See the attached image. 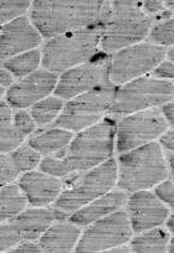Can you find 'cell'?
Here are the masks:
<instances>
[{
  "mask_svg": "<svg viewBox=\"0 0 174 253\" xmlns=\"http://www.w3.org/2000/svg\"><path fill=\"white\" fill-rule=\"evenodd\" d=\"M115 133L116 123L107 118L73 135L70 144L58 155L68 174L86 171L109 160L114 153Z\"/></svg>",
  "mask_w": 174,
  "mask_h": 253,
  "instance_id": "obj_3",
  "label": "cell"
},
{
  "mask_svg": "<svg viewBox=\"0 0 174 253\" xmlns=\"http://www.w3.org/2000/svg\"><path fill=\"white\" fill-rule=\"evenodd\" d=\"M174 134L173 130H166L163 134L161 135V142L158 143L161 145V149L164 150L166 153V157L164 158H169L173 157V149H174Z\"/></svg>",
  "mask_w": 174,
  "mask_h": 253,
  "instance_id": "obj_35",
  "label": "cell"
},
{
  "mask_svg": "<svg viewBox=\"0 0 174 253\" xmlns=\"http://www.w3.org/2000/svg\"><path fill=\"white\" fill-rule=\"evenodd\" d=\"M168 241V233L158 226L141 232V235L134 237L131 242V250L137 253L167 252Z\"/></svg>",
  "mask_w": 174,
  "mask_h": 253,
  "instance_id": "obj_23",
  "label": "cell"
},
{
  "mask_svg": "<svg viewBox=\"0 0 174 253\" xmlns=\"http://www.w3.org/2000/svg\"><path fill=\"white\" fill-rule=\"evenodd\" d=\"M13 122L14 126H16V129L24 137H28V135H30L35 130V122H34L33 117L30 116V113H28L26 111H23V109H20L15 114H13Z\"/></svg>",
  "mask_w": 174,
  "mask_h": 253,
  "instance_id": "obj_31",
  "label": "cell"
},
{
  "mask_svg": "<svg viewBox=\"0 0 174 253\" xmlns=\"http://www.w3.org/2000/svg\"><path fill=\"white\" fill-rule=\"evenodd\" d=\"M142 6V10L146 15L148 14H157V13H161L162 10H164V5H163V1H144V3L141 4Z\"/></svg>",
  "mask_w": 174,
  "mask_h": 253,
  "instance_id": "obj_37",
  "label": "cell"
},
{
  "mask_svg": "<svg viewBox=\"0 0 174 253\" xmlns=\"http://www.w3.org/2000/svg\"><path fill=\"white\" fill-rule=\"evenodd\" d=\"M101 39L99 23L89 28L49 39L41 55L46 71L65 72L81 63L87 62L96 52Z\"/></svg>",
  "mask_w": 174,
  "mask_h": 253,
  "instance_id": "obj_5",
  "label": "cell"
},
{
  "mask_svg": "<svg viewBox=\"0 0 174 253\" xmlns=\"http://www.w3.org/2000/svg\"><path fill=\"white\" fill-rule=\"evenodd\" d=\"M41 61V53L39 50L26 51V52L8 58L3 62V66L13 76L25 77L36 71Z\"/></svg>",
  "mask_w": 174,
  "mask_h": 253,
  "instance_id": "obj_24",
  "label": "cell"
},
{
  "mask_svg": "<svg viewBox=\"0 0 174 253\" xmlns=\"http://www.w3.org/2000/svg\"><path fill=\"white\" fill-rule=\"evenodd\" d=\"M72 138V132L54 126L31 137V139L29 140V145L41 155L60 154L70 144Z\"/></svg>",
  "mask_w": 174,
  "mask_h": 253,
  "instance_id": "obj_20",
  "label": "cell"
},
{
  "mask_svg": "<svg viewBox=\"0 0 174 253\" xmlns=\"http://www.w3.org/2000/svg\"><path fill=\"white\" fill-rule=\"evenodd\" d=\"M11 163H13L14 168L16 169L18 172L23 171H30L34 168L38 167L40 164L41 154L36 152L34 148L30 145H21V147L16 148L15 150L11 152L9 155Z\"/></svg>",
  "mask_w": 174,
  "mask_h": 253,
  "instance_id": "obj_26",
  "label": "cell"
},
{
  "mask_svg": "<svg viewBox=\"0 0 174 253\" xmlns=\"http://www.w3.org/2000/svg\"><path fill=\"white\" fill-rule=\"evenodd\" d=\"M18 174L10 158L8 155L0 154V189L15 180Z\"/></svg>",
  "mask_w": 174,
  "mask_h": 253,
  "instance_id": "obj_32",
  "label": "cell"
},
{
  "mask_svg": "<svg viewBox=\"0 0 174 253\" xmlns=\"http://www.w3.org/2000/svg\"><path fill=\"white\" fill-rule=\"evenodd\" d=\"M173 82L166 80L139 77L118 88L109 113L132 114L163 106L173 99Z\"/></svg>",
  "mask_w": 174,
  "mask_h": 253,
  "instance_id": "obj_8",
  "label": "cell"
},
{
  "mask_svg": "<svg viewBox=\"0 0 174 253\" xmlns=\"http://www.w3.org/2000/svg\"><path fill=\"white\" fill-rule=\"evenodd\" d=\"M58 75L46 70H36L11 84L6 92V103L15 108L24 109L33 107L41 99L50 96L58 84Z\"/></svg>",
  "mask_w": 174,
  "mask_h": 253,
  "instance_id": "obj_13",
  "label": "cell"
},
{
  "mask_svg": "<svg viewBox=\"0 0 174 253\" xmlns=\"http://www.w3.org/2000/svg\"><path fill=\"white\" fill-rule=\"evenodd\" d=\"M118 163L117 184L128 193L151 189L168 176L166 158L158 143H147L121 153Z\"/></svg>",
  "mask_w": 174,
  "mask_h": 253,
  "instance_id": "obj_4",
  "label": "cell"
},
{
  "mask_svg": "<svg viewBox=\"0 0 174 253\" xmlns=\"http://www.w3.org/2000/svg\"><path fill=\"white\" fill-rule=\"evenodd\" d=\"M97 23L101 26V48L112 52L141 42L148 35L152 19L138 1H104Z\"/></svg>",
  "mask_w": 174,
  "mask_h": 253,
  "instance_id": "obj_1",
  "label": "cell"
},
{
  "mask_svg": "<svg viewBox=\"0 0 174 253\" xmlns=\"http://www.w3.org/2000/svg\"><path fill=\"white\" fill-rule=\"evenodd\" d=\"M131 222L127 212L115 211L91 223L76 243L77 252H106L124 245L132 238Z\"/></svg>",
  "mask_w": 174,
  "mask_h": 253,
  "instance_id": "obj_10",
  "label": "cell"
},
{
  "mask_svg": "<svg viewBox=\"0 0 174 253\" xmlns=\"http://www.w3.org/2000/svg\"><path fill=\"white\" fill-rule=\"evenodd\" d=\"M81 231L72 222H58L51 225L41 235L39 246L44 252H71L76 247Z\"/></svg>",
  "mask_w": 174,
  "mask_h": 253,
  "instance_id": "obj_19",
  "label": "cell"
},
{
  "mask_svg": "<svg viewBox=\"0 0 174 253\" xmlns=\"http://www.w3.org/2000/svg\"><path fill=\"white\" fill-rule=\"evenodd\" d=\"M9 252L11 253H19V252H23V253H35V252H43L41 247L36 243H34L33 241H23V242H19L15 247L11 248Z\"/></svg>",
  "mask_w": 174,
  "mask_h": 253,
  "instance_id": "obj_36",
  "label": "cell"
},
{
  "mask_svg": "<svg viewBox=\"0 0 174 253\" xmlns=\"http://www.w3.org/2000/svg\"><path fill=\"white\" fill-rule=\"evenodd\" d=\"M41 35L26 16H20L0 30V60L35 50L41 43Z\"/></svg>",
  "mask_w": 174,
  "mask_h": 253,
  "instance_id": "obj_15",
  "label": "cell"
},
{
  "mask_svg": "<svg viewBox=\"0 0 174 253\" xmlns=\"http://www.w3.org/2000/svg\"><path fill=\"white\" fill-rule=\"evenodd\" d=\"M127 211L132 230L136 233L158 227L169 215L168 208L147 190L132 193L127 203Z\"/></svg>",
  "mask_w": 174,
  "mask_h": 253,
  "instance_id": "obj_14",
  "label": "cell"
},
{
  "mask_svg": "<svg viewBox=\"0 0 174 253\" xmlns=\"http://www.w3.org/2000/svg\"><path fill=\"white\" fill-rule=\"evenodd\" d=\"M167 128L168 123L157 108L127 114L118 124L117 150L124 153L151 143L161 137Z\"/></svg>",
  "mask_w": 174,
  "mask_h": 253,
  "instance_id": "obj_12",
  "label": "cell"
},
{
  "mask_svg": "<svg viewBox=\"0 0 174 253\" xmlns=\"http://www.w3.org/2000/svg\"><path fill=\"white\" fill-rule=\"evenodd\" d=\"M106 252H110V253H122V252H132L131 247L129 246H117V247H114L111 248V250H107Z\"/></svg>",
  "mask_w": 174,
  "mask_h": 253,
  "instance_id": "obj_40",
  "label": "cell"
},
{
  "mask_svg": "<svg viewBox=\"0 0 174 253\" xmlns=\"http://www.w3.org/2000/svg\"><path fill=\"white\" fill-rule=\"evenodd\" d=\"M40 170L45 174L56 177H63L68 175V170L60 157H48L40 162Z\"/></svg>",
  "mask_w": 174,
  "mask_h": 253,
  "instance_id": "obj_30",
  "label": "cell"
},
{
  "mask_svg": "<svg viewBox=\"0 0 174 253\" xmlns=\"http://www.w3.org/2000/svg\"><path fill=\"white\" fill-rule=\"evenodd\" d=\"M18 186L26 201L35 208L50 205L58 199L62 189L58 177L35 170L26 171L19 180Z\"/></svg>",
  "mask_w": 174,
  "mask_h": 253,
  "instance_id": "obj_16",
  "label": "cell"
},
{
  "mask_svg": "<svg viewBox=\"0 0 174 253\" xmlns=\"http://www.w3.org/2000/svg\"><path fill=\"white\" fill-rule=\"evenodd\" d=\"M26 205V199L19 186L9 184L0 189V223L11 220Z\"/></svg>",
  "mask_w": 174,
  "mask_h": 253,
  "instance_id": "obj_22",
  "label": "cell"
},
{
  "mask_svg": "<svg viewBox=\"0 0 174 253\" xmlns=\"http://www.w3.org/2000/svg\"><path fill=\"white\" fill-rule=\"evenodd\" d=\"M30 8V1H0V25L24 16Z\"/></svg>",
  "mask_w": 174,
  "mask_h": 253,
  "instance_id": "obj_27",
  "label": "cell"
},
{
  "mask_svg": "<svg viewBox=\"0 0 174 253\" xmlns=\"http://www.w3.org/2000/svg\"><path fill=\"white\" fill-rule=\"evenodd\" d=\"M117 91L118 88L114 84H107L73 97L66 103L53 126L70 132H80L99 123L114 103Z\"/></svg>",
  "mask_w": 174,
  "mask_h": 253,
  "instance_id": "obj_7",
  "label": "cell"
},
{
  "mask_svg": "<svg viewBox=\"0 0 174 253\" xmlns=\"http://www.w3.org/2000/svg\"><path fill=\"white\" fill-rule=\"evenodd\" d=\"M66 216L56 209H29L20 211L15 217H13L11 223L15 227L23 241H34L40 237L56 220H65Z\"/></svg>",
  "mask_w": 174,
  "mask_h": 253,
  "instance_id": "obj_17",
  "label": "cell"
},
{
  "mask_svg": "<svg viewBox=\"0 0 174 253\" xmlns=\"http://www.w3.org/2000/svg\"><path fill=\"white\" fill-rule=\"evenodd\" d=\"M149 38L154 45L172 46L173 45V19H164L157 23L149 33Z\"/></svg>",
  "mask_w": 174,
  "mask_h": 253,
  "instance_id": "obj_28",
  "label": "cell"
},
{
  "mask_svg": "<svg viewBox=\"0 0 174 253\" xmlns=\"http://www.w3.org/2000/svg\"><path fill=\"white\" fill-rule=\"evenodd\" d=\"M168 61H171V62H173V48H171V50L168 51Z\"/></svg>",
  "mask_w": 174,
  "mask_h": 253,
  "instance_id": "obj_42",
  "label": "cell"
},
{
  "mask_svg": "<svg viewBox=\"0 0 174 253\" xmlns=\"http://www.w3.org/2000/svg\"><path fill=\"white\" fill-rule=\"evenodd\" d=\"M167 227H168V230L171 232H173V215L169 216L168 221H167Z\"/></svg>",
  "mask_w": 174,
  "mask_h": 253,
  "instance_id": "obj_41",
  "label": "cell"
},
{
  "mask_svg": "<svg viewBox=\"0 0 174 253\" xmlns=\"http://www.w3.org/2000/svg\"><path fill=\"white\" fill-rule=\"evenodd\" d=\"M63 108L62 99L58 97H46L31 107V114L34 122L43 126L55 121Z\"/></svg>",
  "mask_w": 174,
  "mask_h": 253,
  "instance_id": "obj_25",
  "label": "cell"
},
{
  "mask_svg": "<svg viewBox=\"0 0 174 253\" xmlns=\"http://www.w3.org/2000/svg\"><path fill=\"white\" fill-rule=\"evenodd\" d=\"M173 62H171V61H162L158 66L153 70V76L157 80L169 81V80L173 79Z\"/></svg>",
  "mask_w": 174,
  "mask_h": 253,
  "instance_id": "obj_34",
  "label": "cell"
},
{
  "mask_svg": "<svg viewBox=\"0 0 174 253\" xmlns=\"http://www.w3.org/2000/svg\"><path fill=\"white\" fill-rule=\"evenodd\" d=\"M104 1H34L31 21L41 36L48 39L95 25Z\"/></svg>",
  "mask_w": 174,
  "mask_h": 253,
  "instance_id": "obj_2",
  "label": "cell"
},
{
  "mask_svg": "<svg viewBox=\"0 0 174 253\" xmlns=\"http://www.w3.org/2000/svg\"><path fill=\"white\" fill-rule=\"evenodd\" d=\"M13 75L8 70L0 69V87H9L13 84Z\"/></svg>",
  "mask_w": 174,
  "mask_h": 253,
  "instance_id": "obj_39",
  "label": "cell"
},
{
  "mask_svg": "<svg viewBox=\"0 0 174 253\" xmlns=\"http://www.w3.org/2000/svg\"><path fill=\"white\" fill-rule=\"evenodd\" d=\"M3 93H4V87H0V97L3 96Z\"/></svg>",
  "mask_w": 174,
  "mask_h": 253,
  "instance_id": "obj_43",
  "label": "cell"
},
{
  "mask_svg": "<svg viewBox=\"0 0 174 253\" xmlns=\"http://www.w3.org/2000/svg\"><path fill=\"white\" fill-rule=\"evenodd\" d=\"M156 196L166 204L169 209H173L174 199H173V180L169 179L161 181L156 185Z\"/></svg>",
  "mask_w": 174,
  "mask_h": 253,
  "instance_id": "obj_33",
  "label": "cell"
},
{
  "mask_svg": "<svg viewBox=\"0 0 174 253\" xmlns=\"http://www.w3.org/2000/svg\"><path fill=\"white\" fill-rule=\"evenodd\" d=\"M126 200L127 195L121 190L109 191L105 195L95 199V200H92L87 205L76 210L68 217V221L77 226L91 225L95 221L119 210L121 206L124 205Z\"/></svg>",
  "mask_w": 174,
  "mask_h": 253,
  "instance_id": "obj_18",
  "label": "cell"
},
{
  "mask_svg": "<svg viewBox=\"0 0 174 253\" xmlns=\"http://www.w3.org/2000/svg\"><path fill=\"white\" fill-rule=\"evenodd\" d=\"M164 56V47L151 42H139L118 50L110 60V80L115 84H124L139 79L153 71Z\"/></svg>",
  "mask_w": 174,
  "mask_h": 253,
  "instance_id": "obj_9",
  "label": "cell"
},
{
  "mask_svg": "<svg viewBox=\"0 0 174 253\" xmlns=\"http://www.w3.org/2000/svg\"><path fill=\"white\" fill-rule=\"evenodd\" d=\"M110 60L105 53L94 57L87 62L72 67L61 75L55 87V96L58 98L71 99L80 94L89 92L96 87L111 84L109 77Z\"/></svg>",
  "mask_w": 174,
  "mask_h": 253,
  "instance_id": "obj_11",
  "label": "cell"
},
{
  "mask_svg": "<svg viewBox=\"0 0 174 253\" xmlns=\"http://www.w3.org/2000/svg\"><path fill=\"white\" fill-rule=\"evenodd\" d=\"M173 107H174L173 102L169 101L162 106V111H161L162 116L164 117V119L167 121V123H168L171 126H173V111H174Z\"/></svg>",
  "mask_w": 174,
  "mask_h": 253,
  "instance_id": "obj_38",
  "label": "cell"
},
{
  "mask_svg": "<svg viewBox=\"0 0 174 253\" xmlns=\"http://www.w3.org/2000/svg\"><path fill=\"white\" fill-rule=\"evenodd\" d=\"M25 137L14 126L10 106L6 102L0 101V152H13L20 147Z\"/></svg>",
  "mask_w": 174,
  "mask_h": 253,
  "instance_id": "obj_21",
  "label": "cell"
},
{
  "mask_svg": "<svg viewBox=\"0 0 174 253\" xmlns=\"http://www.w3.org/2000/svg\"><path fill=\"white\" fill-rule=\"evenodd\" d=\"M21 241L13 223H0V252L10 251Z\"/></svg>",
  "mask_w": 174,
  "mask_h": 253,
  "instance_id": "obj_29",
  "label": "cell"
},
{
  "mask_svg": "<svg viewBox=\"0 0 174 253\" xmlns=\"http://www.w3.org/2000/svg\"><path fill=\"white\" fill-rule=\"evenodd\" d=\"M117 181V162L112 158L73 177L68 186L58 196L55 209L65 215L75 212L95 199L111 191Z\"/></svg>",
  "mask_w": 174,
  "mask_h": 253,
  "instance_id": "obj_6",
  "label": "cell"
}]
</instances>
